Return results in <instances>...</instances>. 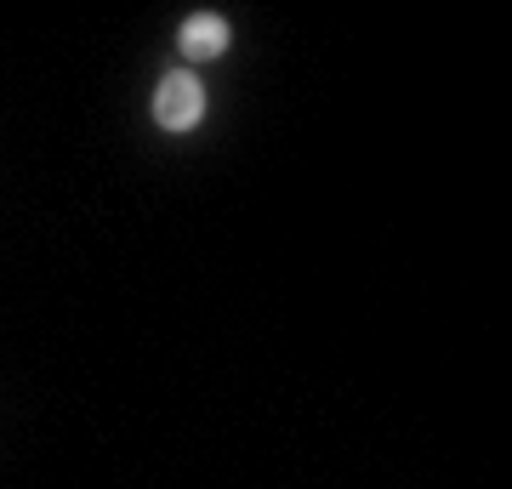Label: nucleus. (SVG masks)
Here are the masks:
<instances>
[{"label": "nucleus", "mask_w": 512, "mask_h": 489, "mask_svg": "<svg viewBox=\"0 0 512 489\" xmlns=\"http://www.w3.org/2000/svg\"><path fill=\"white\" fill-rule=\"evenodd\" d=\"M200 114H205V86L188 69H171L160 86H154V120H160L165 131L200 126Z\"/></svg>", "instance_id": "nucleus-1"}, {"label": "nucleus", "mask_w": 512, "mask_h": 489, "mask_svg": "<svg viewBox=\"0 0 512 489\" xmlns=\"http://www.w3.org/2000/svg\"><path fill=\"white\" fill-rule=\"evenodd\" d=\"M183 57H194V63H211V57L228 52V18H217V12H194V18L183 23Z\"/></svg>", "instance_id": "nucleus-2"}]
</instances>
